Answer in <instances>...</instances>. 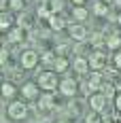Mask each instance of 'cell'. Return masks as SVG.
<instances>
[{
  "mask_svg": "<svg viewBox=\"0 0 121 123\" xmlns=\"http://www.w3.org/2000/svg\"><path fill=\"white\" fill-rule=\"evenodd\" d=\"M9 43H21L24 40V28H11L9 34H6Z\"/></svg>",
  "mask_w": 121,
  "mask_h": 123,
  "instance_id": "cell-15",
  "label": "cell"
},
{
  "mask_svg": "<svg viewBox=\"0 0 121 123\" xmlns=\"http://www.w3.org/2000/svg\"><path fill=\"white\" fill-rule=\"evenodd\" d=\"M60 91L64 96H74V91H76V81H74V79H64L60 83Z\"/></svg>",
  "mask_w": 121,
  "mask_h": 123,
  "instance_id": "cell-10",
  "label": "cell"
},
{
  "mask_svg": "<svg viewBox=\"0 0 121 123\" xmlns=\"http://www.w3.org/2000/svg\"><path fill=\"white\" fill-rule=\"evenodd\" d=\"M0 6H2V13L6 11V0H0Z\"/></svg>",
  "mask_w": 121,
  "mask_h": 123,
  "instance_id": "cell-30",
  "label": "cell"
},
{
  "mask_svg": "<svg viewBox=\"0 0 121 123\" xmlns=\"http://www.w3.org/2000/svg\"><path fill=\"white\" fill-rule=\"evenodd\" d=\"M57 123H68V121H57Z\"/></svg>",
  "mask_w": 121,
  "mask_h": 123,
  "instance_id": "cell-34",
  "label": "cell"
},
{
  "mask_svg": "<svg viewBox=\"0 0 121 123\" xmlns=\"http://www.w3.org/2000/svg\"><path fill=\"white\" fill-rule=\"evenodd\" d=\"M115 89H117V87H115V83H104V85H102V91H104V96H106V98L117 96V93H115Z\"/></svg>",
  "mask_w": 121,
  "mask_h": 123,
  "instance_id": "cell-22",
  "label": "cell"
},
{
  "mask_svg": "<svg viewBox=\"0 0 121 123\" xmlns=\"http://www.w3.org/2000/svg\"><path fill=\"white\" fill-rule=\"evenodd\" d=\"M115 106H117V111H121V91L115 96Z\"/></svg>",
  "mask_w": 121,
  "mask_h": 123,
  "instance_id": "cell-27",
  "label": "cell"
},
{
  "mask_svg": "<svg viewBox=\"0 0 121 123\" xmlns=\"http://www.w3.org/2000/svg\"><path fill=\"white\" fill-rule=\"evenodd\" d=\"M72 15H74V19H79V21H85L89 13H87V9H85V6H74V9H72Z\"/></svg>",
  "mask_w": 121,
  "mask_h": 123,
  "instance_id": "cell-19",
  "label": "cell"
},
{
  "mask_svg": "<svg viewBox=\"0 0 121 123\" xmlns=\"http://www.w3.org/2000/svg\"><path fill=\"white\" fill-rule=\"evenodd\" d=\"M36 79H38V87L45 89V91H53V89L57 87V72H55V70H53V72H51V70L40 72Z\"/></svg>",
  "mask_w": 121,
  "mask_h": 123,
  "instance_id": "cell-1",
  "label": "cell"
},
{
  "mask_svg": "<svg viewBox=\"0 0 121 123\" xmlns=\"http://www.w3.org/2000/svg\"><path fill=\"white\" fill-rule=\"evenodd\" d=\"M6 57H9V53H6V47H2V51H0V62H2V64H6Z\"/></svg>",
  "mask_w": 121,
  "mask_h": 123,
  "instance_id": "cell-26",
  "label": "cell"
},
{
  "mask_svg": "<svg viewBox=\"0 0 121 123\" xmlns=\"http://www.w3.org/2000/svg\"><path fill=\"white\" fill-rule=\"evenodd\" d=\"M102 123H113V121H108V119H104V121H102Z\"/></svg>",
  "mask_w": 121,
  "mask_h": 123,
  "instance_id": "cell-33",
  "label": "cell"
},
{
  "mask_svg": "<svg viewBox=\"0 0 121 123\" xmlns=\"http://www.w3.org/2000/svg\"><path fill=\"white\" fill-rule=\"evenodd\" d=\"M2 96L4 98H13L15 96V85L13 83H2Z\"/></svg>",
  "mask_w": 121,
  "mask_h": 123,
  "instance_id": "cell-21",
  "label": "cell"
},
{
  "mask_svg": "<svg viewBox=\"0 0 121 123\" xmlns=\"http://www.w3.org/2000/svg\"><path fill=\"white\" fill-rule=\"evenodd\" d=\"M0 30H4V32H9V30H11V17L6 15V11L0 15Z\"/></svg>",
  "mask_w": 121,
  "mask_h": 123,
  "instance_id": "cell-20",
  "label": "cell"
},
{
  "mask_svg": "<svg viewBox=\"0 0 121 123\" xmlns=\"http://www.w3.org/2000/svg\"><path fill=\"white\" fill-rule=\"evenodd\" d=\"M104 45L108 47V49H119L121 47V36L117 32H108L106 34V40H104Z\"/></svg>",
  "mask_w": 121,
  "mask_h": 123,
  "instance_id": "cell-14",
  "label": "cell"
},
{
  "mask_svg": "<svg viewBox=\"0 0 121 123\" xmlns=\"http://www.w3.org/2000/svg\"><path fill=\"white\" fill-rule=\"evenodd\" d=\"M102 2H104V4H110V2H115V0H102Z\"/></svg>",
  "mask_w": 121,
  "mask_h": 123,
  "instance_id": "cell-31",
  "label": "cell"
},
{
  "mask_svg": "<svg viewBox=\"0 0 121 123\" xmlns=\"http://www.w3.org/2000/svg\"><path fill=\"white\" fill-rule=\"evenodd\" d=\"M106 64H108V55L102 49H96L89 55V66H91V70H102V68H106Z\"/></svg>",
  "mask_w": 121,
  "mask_h": 123,
  "instance_id": "cell-3",
  "label": "cell"
},
{
  "mask_svg": "<svg viewBox=\"0 0 121 123\" xmlns=\"http://www.w3.org/2000/svg\"><path fill=\"white\" fill-rule=\"evenodd\" d=\"M9 9L11 11H21L24 9V0H9Z\"/></svg>",
  "mask_w": 121,
  "mask_h": 123,
  "instance_id": "cell-23",
  "label": "cell"
},
{
  "mask_svg": "<svg viewBox=\"0 0 121 123\" xmlns=\"http://www.w3.org/2000/svg\"><path fill=\"white\" fill-rule=\"evenodd\" d=\"M104 74L100 72V70H94L91 72V76L87 79V89L89 91H98V89H102V85H104Z\"/></svg>",
  "mask_w": 121,
  "mask_h": 123,
  "instance_id": "cell-6",
  "label": "cell"
},
{
  "mask_svg": "<svg viewBox=\"0 0 121 123\" xmlns=\"http://www.w3.org/2000/svg\"><path fill=\"white\" fill-rule=\"evenodd\" d=\"M36 108H38V112H40V115L49 117V115L53 112V108H55V100H53V96H51V93H45V96H40V98H38Z\"/></svg>",
  "mask_w": 121,
  "mask_h": 123,
  "instance_id": "cell-4",
  "label": "cell"
},
{
  "mask_svg": "<svg viewBox=\"0 0 121 123\" xmlns=\"http://www.w3.org/2000/svg\"><path fill=\"white\" fill-rule=\"evenodd\" d=\"M21 96H24L25 100H34L38 96V83H25V85L21 87Z\"/></svg>",
  "mask_w": 121,
  "mask_h": 123,
  "instance_id": "cell-11",
  "label": "cell"
},
{
  "mask_svg": "<svg viewBox=\"0 0 121 123\" xmlns=\"http://www.w3.org/2000/svg\"><path fill=\"white\" fill-rule=\"evenodd\" d=\"M72 66H74V72H79V74H87L89 72V57H83V55H76L72 62Z\"/></svg>",
  "mask_w": 121,
  "mask_h": 123,
  "instance_id": "cell-9",
  "label": "cell"
},
{
  "mask_svg": "<svg viewBox=\"0 0 121 123\" xmlns=\"http://www.w3.org/2000/svg\"><path fill=\"white\" fill-rule=\"evenodd\" d=\"M115 66H117V68H121V51L115 55Z\"/></svg>",
  "mask_w": 121,
  "mask_h": 123,
  "instance_id": "cell-28",
  "label": "cell"
},
{
  "mask_svg": "<svg viewBox=\"0 0 121 123\" xmlns=\"http://www.w3.org/2000/svg\"><path fill=\"white\" fill-rule=\"evenodd\" d=\"M85 123H102L100 119H98V111H91L87 117H85Z\"/></svg>",
  "mask_w": 121,
  "mask_h": 123,
  "instance_id": "cell-24",
  "label": "cell"
},
{
  "mask_svg": "<svg viewBox=\"0 0 121 123\" xmlns=\"http://www.w3.org/2000/svg\"><path fill=\"white\" fill-rule=\"evenodd\" d=\"M38 53L36 51H32V49H25L24 53H21V57H19V64H21V68L24 70H32L34 66L38 64Z\"/></svg>",
  "mask_w": 121,
  "mask_h": 123,
  "instance_id": "cell-5",
  "label": "cell"
},
{
  "mask_svg": "<svg viewBox=\"0 0 121 123\" xmlns=\"http://www.w3.org/2000/svg\"><path fill=\"white\" fill-rule=\"evenodd\" d=\"M117 24H119V25H121V13H119V17H117Z\"/></svg>",
  "mask_w": 121,
  "mask_h": 123,
  "instance_id": "cell-32",
  "label": "cell"
},
{
  "mask_svg": "<svg viewBox=\"0 0 121 123\" xmlns=\"http://www.w3.org/2000/svg\"><path fill=\"white\" fill-rule=\"evenodd\" d=\"M68 66H70V62L66 60V57H57L55 60V64H53V68H55V72H64V70H68Z\"/></svg>",
  "mask_w": 121,
  "mask_h": 123,
  "instance_id": "cell-17",
  "label": "cell"
},
{
  "mask_svg": "<svg viewBox=\"0 0 121 123\" xmlns=\"http://www.w3.org/2000/svg\"><path fill=\"white\" fill-rule=\"evenodd\" d=\"M57 60V55L53 53V51H45L43 55H40V64H45V66H53Z\"/></svg>",
  "mask_w": 121,
  "mask_h": 123,
  "instance_id": "cell-16",
  "label": "cell"
},
{
  "mask_svg": "<svg viewBox=\"0 0 121 123\" xmlns=\"http://www.w3.org/2000/svg\"><path fill=\"white\" fill-rule=\"evenodd\" d=\"M83 2H85V0H72L74 6H83Z\"/></svg>",
  "mask_w": 121,
  "mask_h": 123,
  "instance_id": "cell-29",
  "label": "cell"
},
{
  "mask_svg": "<svg viewBox=\"0 0 121 123\" xmlns=\"http://www.w3.org/2000/svg\"><path fill=\"white\" fill-rule=\"evenodd\" d=\"M68 34H70L72 40H85L87 38V28L83 24H72L68 28Z\"/></svg>",
  "mask_w": 121,
  "mask_h": 123,
  "instance_id": "cell-8",
  "label": "cell"
},
{
  "mask_svg": "<svg viewBox=\"0 0 121 123\" xmlns=\"http://www.w3.org/2000/svg\"><path fill=\"white\" fill-rule=\"evenodd\" d=\"M6 115L11 117L13 121H24L25 115H28V106H25L24 102H19V100H15L9 104V108H6Z\"/></svg>",
  "mask_w": 121,
  "mask_h": 123,
  "instance_id": "cell-2",
  "label": "cell"
},
{
  "mask_svg": "<svg viewBox=\"0 0 121 123\" xmlns=\"http://www.w3.org/2000/svg\"><path fill=\"white\" fill-rule=\"evenodd\" d=\"M91 11H94V15H98V17H104V15L108 13V4H104V2H96Z\"/></svg>",
  "mask_w": 121,
  "mask_h": 123,
  "instance_id": "cell-18",
  "label": "cell"
},
{
  "mask_svg": "<svg viewBox=\"0 0 121 123\" xmlns=\"http://www.w3.org/2000/svg\"><path fill=\"white\" fill-rule=\"evenodd\" d=\"M19 28H24V30H32L34 28V19H32V15L28 11H24V13H19Z\"/></svg>",
  "mask_w": 121,
  "mask_h": 123,
  "instance_id": "cell-13",
  "label": "cell"
},
{
  "mask_svg": "<svg viewBox=\"0 0 121 123\" xmlns=\"http://www.w3.org/2000/svg\"><path fill=\"white\" fill-rule=\"evenodd\" d=\"M62 6H64V2H62V0H51V9H53V13L62 11Z\"/></svg>",
  "mask_w": 121,
  "mask_h": 123,
  "instance_id": "cell-25",
  "label": "cell"
},
{
  "mask_svg": "<svg viewBox=\"0 0 121 123\" xmlns=\"http://www.w3.org/2000/svg\"><path fill=\"white\" fill-rule=\"evenodd\" d=\"M89 106H91V111L102 112L106 108V96L104 93H91L89 96Z\"/></svg>",
  "mask_w": 121,
  "mask_h": 123,
  "instance_id": "cell-7",
  "label": "cell"
},
{
  "mask_svg": "<svg viewBox=\"0 0 121 123\" xmlns=\"http://www.w3.org/2000/svg\"><path fill=\"white\" fill-rule=\"evenodd\" d=\"M49 28H51L53 32H60V30H64V28H66L64 17H62V15H57V13H55V15H51V17H49Z\"/></svg>",
  "mask_w": 121,
  "mask_h": 123,
  "instance_id": "cell-12",
  "label": "cell"
}]
</instances>
